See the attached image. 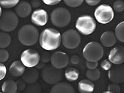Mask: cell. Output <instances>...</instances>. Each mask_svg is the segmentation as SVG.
I'll return each mask as SVG.
<instances>
[{
    "label": "cell",
    "instance_id": "obj_9",
    "mask_svg": "<svg viewBox=\"0 0 124 93\" xmlns=\"http://www.w3.org/2000/svg\"><path fill=\"white\" fill-rule=\"evenodd\" d=\"M81 35L77 31L70 29L66 31L62 36V44L68 49H75L81 43Z\"/></svg>",
    "mask_w": 124,
    "mask_h": 93
},
{
    "label": "cell",
    "instance_id": "obj_26",
    "mask_svg": "<svg viewBox=\"0 0 124 93\" xmlns=\"http://www.w3.org/2000/svg\"><path fill=\"white\" fill-rule=\"evenodd\" d=\"M19 2V0H0V6L6 9L11 8L17 6Z\"/></svg>",
    "mask_w": 124,
    "mask_h": 93
},
{
    "label": "cell",
    "instance_id": "obj_5",
    "mask_svg": "<svg viewBox=\"0 0 124 93\" xmlns=\"http://www.w3.org/2000/svg\"><path fill=\"white\" fill-rule=\"evenodd\" d=\"M75 27L79 33L83 35H88L94 32L96 23L91 16L83 15L77 19Z\"/></svg>",
    "mask_w": 124,
    "mask_h": 93
},
{
    "label": "cell",
    "instance_id": "obj_15",
    "mask_svg": "<svg viewBox=\"0 0 124 93\" xmlns=\"http://www.w3.org/2000/svg\"><path fill=\"white\" fill-rule=\"evenodd\" d=\"M32 12V7L29 2L25 1H19L15 8V14L17 17L25 18L28 17Z\"/></svg>",
    "mask_w": 124,
    "mask_h": 93
},
{
    "label": "cell",
    "instance_id": "obj_3",
    "mask_svg": "<svg viewBox=\"0 0 124 93\" xmlns=\"http://www.w3.org/2000/svg\"><path fill=\"white\" fill-rule=\"evenodd\" d=\"M71 15L68 9L65 8H57L50 14L51 22L57 27H65L70 24Z\"/></svg>",
    "mask_w": 124,
    "mask_h": 93
},
{
    "label": "cell",
    "instance_id": "obj_18",
    "mask_svg": "<svg viewBox=\"0 0 124 93\" xmlns=\"http://www.w3.org/2000/svg\"><path fill=\"white\" fill-rule=\"evenodd\" d=\"M100 41L103 46L106 47H111L116 44L117 39L113 32L106 31L101 35Z\"/></svg>",
    "mask_w": 124,
    "mask_h": 93
},
{
    "label": "cell",
    "instance_id": "obj_23",
    "mask_svg": "<svg viewBox=\"0 0 124 93\" xmlns=\"http://www.w3.org/2000/svg\"><path fill=\"white\" fill-rule=\"evenodd\" d=\"M11 42V37L9 33L0 31V48H5Z\"/></svg>",
    "mask_w": 124,
    "mask_h": 93
},
{
    "label": "cell",
    "instance_id": "obj_11",
    "mask_svg": "<svg viewBox=\"0 0 124 93\" xmlns=\"http://www.w3.org/2000/svg\"><path fill=\"white\" fill-rule=\"evenodd\" d=\"M51 65L56 69L65 68L69 63L68 54L62 52H55L50 55Z\"/></svg>",
    "mask_w": 124,
    "mask_h": 93
},
{
    "label": "cell",
    "instance_id": "obj_2",
    "mask_svg": "<svg viewBox=\"0 0 124 93\" xmlns=\"http://www.w3.org/2000/svg\"><path fill=\"white\" fill-rule=\"evenodd\" d=\"M19 42L25 46H32L37 42L39 39V32L37 28L31 24L22 26L17 32Z\"/></svg>",
    "mask_w": 124,
    "mask_h": 93
},
{
    "label": "cell",
    "instance_id": "obj_37",
    "mask_svg": "<svg viewBox=\"0 0 124 93\" xmlns=\"http://www.w3.org/2000/svg\"><path fill=\"white\" fill-rule=\"evenodd\" d=\"M86 3L91 6H94L101 3L100 0H86Z\"/></svg>",
    "mask_w": 124,
    "mask_h": 93
},
{
    "label": "cell",
    "instance_id": "obj_16",
    "mask_svg": "<svg viewBox=\"0 0 124 93\" xmlns=\"http://www.w3.org/2000/svg\"><path fill=\"white\" fill-rule=\"evenodd\" d=\"M50 93H76L75 88L70 84L65 82H60L54 85Z\"/></svg>",
    "mask_w": 124,
    "mask_h": 93
},
{
    "label": "cell",
    "instance_id": "obj_4",
    "mask_svg": "<svg viewBox=\"0 0 124 93\" xmlns=\"http://www.w3.org/2000/svg\"><path fill=\"white\" fill-rule=\"evenodd\" d=\"M83 54L87 62H98L104 55V49L101 44L97 42L88 43L83 48Z\"/></svg>",
    "mask_w": 124,
    "mask_h": 93
},
{
    "label": "cell",
    "instance_id": "obj_33",
    "mask_svg": "<svg viewBox=\"0 0 124 93\" xmlns=\"http://www.w3.org/2000/svg\"><path fill=\"white\" fill-rule=\"evenodd\" d=\"M6 72L7 70L6 66L2 63H0V81L4 79V77L6 76Z\"/></svg>",
    "mask_w": 124,
    "mask_h": 93
},
{
    "label": "cell",
    "instance_id": "obj_35",
    "mask_svg": "<svg viewBox=\"0 0 124 93\" xmlns=\"http://www.w3.org/2000/svg\"><path fill=\"white\" fill-rule=\"evenodd\" d=\"M86 65L88 70H94L96 69L98 66V62H90L86 61Z\"/></svg>",
    "mask_w": 124,
    "mask_h": 93
},
{
    "label": "cell",
    "instance_id": "obj_41",
    "mask_svg": "<svg viewBox=\"0 0 124 93\" xmlns=\"http://www.w3.org/2000/svg\"><path fill=\"white\" fill-rule=\"evenodd\" d=\"M36 67H37V68H39V69H40V68H44V67H45V65H44V63H42V62L41 63H40V62H39V63L36 66Z\"/></svg>",
    "mask_w": 124,
    "mask_h": 93
},
{
    "label": "cell",
    "instance_id": "obj_7",
    "mask_svg": "<svg viewBox=\"0 0 124 93\" xmlns=\"http://www.w3.org/2000/svg\"><path fill=\"white\" fill-rule=\"evenodd\" d=\"M42 77L45 83L51 85H55L63 79V71L62 70L54 68L52 65H47L43 68Z\"/></svg>",
    "mask_w": 124,
    "mask_h": 93
},
{
    "label": "cell",
    "instance_id": "obj_43",
    "mask_svg": "<svg viewBox=\"0 0 124 93\" xmlns=\"http://www.w3.org/2000/svg\"><path fill=\"white\" fill-rule=\"evenodd\" d=\"M102 93H111V92H110V91H106L103 92Z\"/></svg>",
    "mask_w": 124,
    "mask_h": 93
},
{
    "label": "cell",
    "instance_id": "obj_31",
    "mask_svg": "<svg viewBox=\"0 0 124 93\" xmlns=\"http://www.w3.org/2000/svg\"><path fill=\"white\" fill-rule=\"evenodd\" d=\"M108 91H110L112 93H120L121 89L120 87L117 84H110L108 85Z\"/></svg>",
    "mask_w": 124,
    "mask_h": 93
},
{
    "label": "cell",
    "instance_id": "obj_45",
    "mask_svg": "<svg viewBox=\"0 0 124 93\" xmlns=\"http://www.w3.org/2000/svg\"><path fill=\"white\" fill-rule=\"evenodd\" d=\"M0 93H1V92H0Z\"/></svg>",
    "mask_w": 124,
    "mask_h": 93
},
{
    "label": "cell",
    "instance_id": "obj_27",
    "mask_svg": "<svg viewBox=\"0 0 124 93\" xmlns=\"http://www.w3.org/2000/svg\"><path fill=\"white\" fill-rule=\"evenodd\" d=\"M113 10L117 13H121L124 10V3L122 1H116L113 4Z\"/></svg>",
    "mask_w": 124,
    "mask_h": 93
},
{
    "label": "cell",
    "instance_id": "obj_8",
    "mask_svg": "<svg viewBox=\"0 0 124 93\" xmlns=\"http://www.w3.org/2000/svg\"><path fill=\"white\" fill-rule=\"evenodd\" d=\"M94 16L98 23L102 24H108L112 21L114 13L112 8L108 4H102L95 9Z\"/></svg>",
    "mask_w": 124,
    "mask_h": 93
},
{
    "label": "cell",
    "instance_id": "obj_6",
    "mask_svg": "<svg viewBox=\"0 0 124 93\" xmlns=\"http://www.w3.org/2000/svg\"><path fill=\"white\" fill-rule=\"evenodd\" d=\"M19 24V19L15 13L12 11H6L2 13L0 17V30L9 32L15 30Z\"/></svg>",
    "mask_w": 124,
    "mask_h": 93
},
{
    "label": "cell",
    "instance_id": "obj_1",
    "mask_svg": "<svg viewBox=\"0 0 124 93\" xmlns=\"http://www.w3.org/2000/svg\"><path fill=\"white\" fill-rule=\"evenodd\" d=\"M39 44L41 47L47 51L56 50L62 42V35L60 32L54 28H46L39 35Z\"/></svg>",
    "mask_w": 124,
    "mask_h": 93
},
{
    "label": "cell",
    "instance_id": "obj_14",
    "mask_svg": "<svg viewBox=\"0 0 124 93\" xmlns=\"http://www.w3.org/2000/svg\"><path fill=\"white\" fill-rule=\"evenodd\" d=\"M111 63L120 65L124 62V47L118 46L113 48L108 55V60Z\"/></svg>",
    "mask_w": 124,
    "mask_h": 93
},
{
    "label": "cell",
    "instance_id": "obj_12",
    "mask_svg": "<svg viewBox=\"0 0 124 93\" xmlns=\"http://www.w3.org/2000/svg\"><path fill=\"white\" fill-rule=\"evenodd\" d=\"M108 78L114 84L123 83L124 81V66L117 65L108 70Z\"/></svg>",
    "mask_w": 124,
    "mask_h": 93
},
{
    "label": "cell",
    "instance_id": "obj_32",
    "mask_svg": "<svg viewBox=\"0 0 124 93\" xmlns=\"http://www.w3.org/2000/svg\"><path fill=\"white\" fill-rule=\"evenodd\" d=\"M101 66L104 70L108 71L112 68V63L108 60H104L101 63Z\"/></svg>",
    "mask_w": 124,
    "mask_h": 93
},
{
    "label": "cell",
    "instance_id": "obj_40",
    "mask_svg": "<svg viewBox=\"0 0 124 93\" xmlns=\"http://www.w3.org/2000/svg\"><path fill=\"white\" fill-rule=\"evenodd\" d=\"M50 60V56L47 54H44L41 58V61L42 63H47Z\"/></svg>",
    "mask_w": 124,
    "mask_h": 93
},
{
    "label": "cell",
    "instance_id": "obj_34",
    "mask_svg": "<svg viewBox=\"0 0 124 93\" xmlns=\"http://www.w3.org/2000/svg\"><path fill=\"white\" fill-rule=\"evenodd\" d=\"M16 85H17V89L19 91H23L24 90L25 87V82L23 79H19L16 82Z\"/></svg>",
    "mask_w": 124,
    "mask_h": 93
},
{
    "label": "cell",
    "instance_id": "obj_24",
    "mask_svg": "<svg viewBox=\"0 0 124 93\" xmlns=\"http://www.w3.org/2000/svg\"><path fill=\"white\" fill-rule=\"evenodd\" d=\"M86 76L87 79L91 81H96L99 79L101 76V71L99 69L88 70L86 73Z\"/></svg>",
    "mask_w": 124,
    "mask_h": 93
},
{
    "label": "cell",
    "instance_id": "obj_22",
    "mask_svg": "<svg viewBox=\"0 0 124 93\" xmlns=\"http://www.w3.org/2000/svg\"><path fill=\"white\" fill-rule=\"evenodd\" d=\"M65 76L68 81H75L79 78V71L76 68L70 67L65 71Z\"/></svg>",
    "mask_w": 124,
    "mask_h": 93
},
{
    "label": "cell",
    "instance_id": "obj_29",
    "mask_svg": "<svg viewBox=\"0 0 124 93\" xmlns=\"http://www.w3.org/2000/svg\"><path fill=\"white\" fill-rule=\"evenodd\" d=\"M31 86H29L26 89V93H40L41 87L39 84L33 85L31 84Z\"/></svg>",
    "mask_w": 124,
    "mask_h": 93
},
{
    "label": "cell",
    "instance_id": "obj_38",
    "mask_svg": "<svg viewBox=\"0 0 124 93\" xmlns=\"http://www.w3.org/2000/svg\"><path fill=\"white\" fill-rule=\"evenodd\" d=\"M79 60H80L79 57L78 56V55H73V56L71 57V59H70L71 63L72 64H73V65H77V64L79 63Z\"/></svg>",
    "mask_w": 124,
    "mask_h": 93
},
{
    "label": "cell",
    "instance_id": "obj_28",
    "mask_svg": "<svg viewBox=\"0 0 124 93\" xmlns=\"http://www.w3.org/2000/svg\"><path fill=\"white\" fill-rule=\"evenodd\" d=\"M9 58L8 51L4 48H0V63L6 62Z\"/></svg>",
    "mask_w": 124,
    "mask_h": 93
},
{
    "label": "cell",
    "instance_id": "obj_17",
    "mask_svg": "<svg viewBox=\"0 0 124 93\" xmlns=\"http://www.w3.org/2000/svg\"><path fill=\"white\" fill-rule=\"evenodd\" d=\"M22 76V79L25 83L31 85L37 81L39 77V73L36 68H31L25 70V71Z\"/></svg>",
    "mask_w": 124,
    "mask_h": 93
},
{
    "label": "cell",
    "instance_id": "obj_42",
    "mask_svg": "<svg viewBox=\"0 0 124 93\" xmlns=\"http://www.w3.org/2000/svg\"><path fill=\"white\" fill-rule=\"evenodd\" d=\"M2 13H3V11H2V9H1V7L0 6V17H1V16Z\"/></svg>",
    "mask_w": 124,
    "mask_h": 93
},
{
    "label": "cell",
    "instance_id": "obj_30",
    "mask_svg": "<svg viewBox=\"0 0 124 93\" xmlns=\"http://www.w3.org/2000/svg\"><path fill=\"white\" fill-rule=\"evenodd\" d=\"M64 2L67 6L70 7L76 8L83 4V0H77V1L76 0H65Z\"/></svg>",
    "mask_w": 124,
    "mask_h": 93
},
{
    "label": "cell",
    "instance_id": "obj_44",
    "mask_svg": "<svg viewBox=\"0 0 124 93\" xmlns=\"http://www.w3.org/2000/svg\"><path fill=\"white\" fill-rule=\"evenodd\" d=\"M16 93H18V92H16Z\"/></svg>",
    "mask_w": 124,
    "mask_h": 93
},
{
    "label": "cell",
    "instance_id": "obj_25",
    "mask_svg": "<svg viewBox=\"0 0 124 93\" xmlns=\"http://www.w3.org/2000/svg\"><path fill=\"white\" fill-rule=\"evenodd\" d=\"M114 34L116 39L121 42H124V22L120 23L116 26Z\"/></svg>",
    "mask_w": 124,
    "mask_h": 93
},
{
    "label": "cell",
    "instance_id": "obj_21",
    "mask_svg": "<svg viewBox=\"0 0 124 93\" xmlns=\"http://www.w3.org/2000/svg\"><path fill=\"white\" fill-rule=\"evenodd\" d=\"M17 91V85L14 81L9 79L3 84L2 91L3 93H16Z\"/></svg>",
    "mask_w": 124,
    "mask_h": 93
},
{
    "label": "cell",
    "instance_id": "obj_36",
    "mask_svg": "<svg viewBox=\"0 0 124 93\" xmlns=\"http://www.w3.org/2000/svg\"><path fill=\"white\" fill-rule=\"evenodd\" d=\"M60 2V0H43V3L49 6H55L59 4Z\"/></svg>",
    "mask_w": 124,
    "mask_h": 93
},
{
    "label": "cell",
    "instance_id": "obj_13",
    "mask_svg": "<svg viewBox=\"0 0 124 93\" xmlns=\"http://www.w3.org/2000/svg\"><path fill=\"white\" fill-rule=\"evenodd\" d=\"M48 14L43 9H37L32 13L31 16V21L34 25L37 26H44L47 23Z\"/></svg>",
    "mask_w": 124,
    "mask_h": 93
},
{
    "label": "cell",
    "instance_id": "obj_19",
    "mask_svg": "<svg viewBox=\"0 0 124 93\" xmlns=\"http://www.w3.org/2000/svg\"><path fill=\"white\" fill-rule=\"evenodd\" d=\"M25 66L21 61H14L9 68V73L14 77H19L24 74L25 71Z\"/></svg>",
    "mask_w": 124,
    "mask_h": 93
},
{
    "label": "cell",
    "instance_id": "obj_10",
    "mask_svg": "<svg viewBox=\"0 0 124 93\" xmlns=\"http://www.w3.org/2000/svg\"><path fill=\"white\" fill-rule=\"evenodd\" d=\"M40 56L37 50L34 49H27L24 50L21 56V62L25 67L34 68L40 62Z\"/></svg>",
    "mask_w": 124,
    "mask_h": 93
},
{
    "label": "cell",
    "instance_id": "obj_39",
    "mask_svg": "<svg viewBox=\"0 0 124 93\" xmlns=\"http://www.w3.org/2000/svg\"><path fill=\"white\" fill-rule=\"evenodd\" d=\"M30 4H31L32 8L36 9L40 6L41 2L40 1H32L31 3H30Z\"/></svg>",
    "mask_w": 124,
    "mask_h": 93
},
{
    "label": "cell",
    "instance_id": "obj_20",
    "mask_svg": "<svg viewBox=\"0 0 124 93\" xmlns=\"http://www.w3.org/2000/svg\"><path fill=\"white\" fill-rule=\"evenodd\" d=\"M94 89V85L89 79H83L78 83V90L80 93H92Z\"/></svg>",
    "mask_w": 124,
    "mask_h": 93
}]
</instances>
